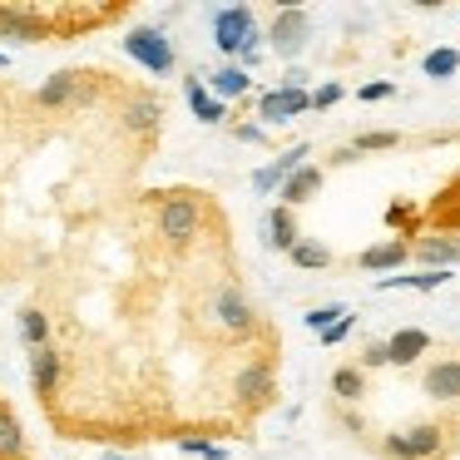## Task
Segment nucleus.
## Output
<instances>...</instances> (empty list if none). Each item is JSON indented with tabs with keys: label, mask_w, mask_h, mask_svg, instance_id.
I'll return each mask as SVG.
<instances>
[{
	"label": "nucleus",
	"mask_w": 460,
	"mask_h": 460,
	"mask_svg": "<svg viewBox=\"0 0 460 460\" xmlns=\"http://www.w3.org/2000/svg\"><path fill=\"white\" fill-rule=\"evenodd\" d=\"M183 100H189V110L199 114V124H223V119H228L223 100H218V94H213L208 84L199 80V75H193V80H183Z\"/></svg>",
	"instance_id": "obj_19"
},
{
	"label": "nucleus",
	"mask_w": 460,
	"mask_h": 460,
	"mask_svg": "<svg viewBox=\"0 0 460 460\" xmlns=\"http://www.w3.org/2000/svg\"><path fill=\"white\" fill-rule=\"evenodd\" d=\"M307 154H312V144H292L288 154H278L272 164H262V169L252 173V189L258 193H282V183H288L292 173L307 169Z\"/></svg>",
	"instance_id": "obj_10"
},
{
	"label": "nucleus",
	"mask_w": 460,
	"mask_h": 460,
	"mask_svg": "<svg viewBox=\"0 0 460 460\" xmlns=\"http://www.w3.org/2000/svg\"><path fill=\"white\" fill-rule=\"evenodd\" d=\"M60 376H65V357L55 347H40L31 351V391L40 401H50L55 391H60Z\"/></svg>",
	"instance_id": "obj_14"
},
{
	"label": "nucleus",
	"mask_w": 460,
	"mask_h": 460,
	"mask_svg": "<svg viewBox=\"0 0 460 460\" xmlns=\"http://www.w3.org/2000/svg\"><path fill=\"white\" fill-rule=\"evenodd\" d=\"M213 45L223 55H243V50H262L258 21H252L248 5H228V11H213Z\"/></svg>",
	"instance_id": "obj_4"
},
{
	"label": "nucleus",
	"mask_w": 460,
	"mask_h": 460,
	"mask_svg": "<svg viewBox=\"0 0 460 460\" xmlns=\"http://www.w3.org/2000/svg\"><path fill=\"white\" fill-rule=\"evenodd\" d=\"M341 317H347V307H341V302H327V307H312L302 322H307V332H317V337H322V332H327V327H337Z\"/></svg>",
	"instance_id": "obj_29"
},
{
	"label": "nucleus",
	"mask_w": 460,
	"mask_h": 460,
	"mask_svg": "<svg viewBox=\"0 0 460 460\" xmlns=\"http://www.w3.org/2000/svg\"><path fill=\"white\" fill-rule=\"evenodd\" d=\"M119 129L134 134V139H154V134L164 129V100L159 94H134L119 110Z\"/></svg>",
	"instance_id": "obj_9"
},
{
	"label": "nucleus",
	"mask_w": 460,
	"mask_h": 460,
	"mask_svg": "<svg viewBox=\"0 0 460 460\" xmlns=\"http://www.w3.org/2000/svg\"><path fill=\"white\" fill-rule=\"evenodd\" d=\"M420 391L430 401H460V357H436L426 371H420Z\"/></svg>",
	"instance_id": "obj_13"
},
{
	"label": "nucleus",
	"mask_w": 460,
	"mask_h": 460,
	"mask_svg": "<svg viewBox=\"0 0 460 460\" xmlns=\"http://www.w3.org/2000/svg\"><path fill=\"white\" fill-rule=\"evenodd\" d=\"M312 110V90H268L258 100V119L262 124H288V119H297V114H307Z\"/></svg>",
	"instance_id": "obj_12"
},
{
	"label": "nucleus",
	"mask_w": 460,
	"mask_h": 460,
	"mask_svg": "<svg viewBox=\"0 0 460 460\" xmlns=\"http://www.w3.org/2000/svg\"><path fill=\"white\" fill-rule=\"evenodd\" d=\"M391 94H396V80H371V84L357 90V100L361 104H381V100H391Z\"/></svg>",
	"instance_id": "obj_32"
},
{
	"label": "nucleus",
	"mask_w": 460,
	"mask_h": 460,
	"mask_svg": "<svg viewBox=\"0 0 460 460\" xmlns=\"http://www.w3.org/2000/svg\"><path fill=\"white\" fill-rule=\"evenodd\" d=\"M272 391H278V381H272V367L268 361H248V367H238V376H233V396L243 401V406H268Z\"/></svg>",
	"instance_id": "obj_11"
},
{
	"label": "nucleus",
	"mask_w": 460,
	"mask_h": 460,
	"mask_svg": "<svg viewBox=\"0 0 460 460\" xmlns=\"http://www.w3.org/2000/svg\"><path fill=\"white\" fill-rule=\"evenodd\" d=\"M5 65H11V60H5V50H0V70H5Z\"/></svg>",
	"instance_id": "obj_39"
},
{
	"label": "nucleus",
	"mask_w": 460,
	"mask_h": 460,
	"mask_svg": "<svg viewBox=\"0 0 460 460\" xmlns=\"http://www.w3.org/2000/svg\"><path fill=\"white\" fill-rule=\"evenodd\" d=\"M233 134H238L243 144H268V129H262V124H233Z\"/></svg>",
	"instance_id": "obj_35"
},
{
	"label": "nucleus",
	"mask_w": 460,
	"mask_h": 460,
	"mask_svg": "<svg viewBox=\"0 0 460 460\" xmlns=\"http://www.w3.org/2000/svg\"><path fill=\"white\" fill-rule=\"evenodd\" d=\"M262 233H268V248H278V252H292L302 243V228H297V213L292 208H272L268 213V223H262Z\"/></svg>",
	"instance_id": "obj_20"
},
{
	"label": "nucleus",
	"mask_w": 460,
	"mask_h": 460,
	"mask_svg": "<svg viewBox=\"0 0 460 460\" xmlns=\"http://www.w3.org/2000/svg\"><path fill=\"white\" fill-rule=\"evenodd\" d=\"M203 228V203L193 199V193H169V199L159 203V238L169 243L173 252H183L193 238H199Z\"/></svg>",
	"instance_id": "obj_2"
},
{
	"label": "nucleus",
	"mask_w": 460,
	"mask_h": 460,
	"mask_svg": "<svg viewBox=\"0 0 460 460\" xmlns=\"http://www.w3.org/2000/svg\"><path fill=\"white\" fill-rule=\"evenodd\" d=\"M317 193H322V169H317V164H307V169H297L288 183H282V193H278V199H282V208H292V213H297L302 203H312Z\"/></svg>",
	"instance_id": "obj_18"
},
{
	"label": "nucleus",
	"mask_w": 460,
	"mask_h": 460,
	"mask_svg": "<svg viewBox=\"0 0 460 460\" xmlns=\"http://www.w3.org/2000/svg\"><path fill=\"white\" fill-rule=\"evenodd\" d=\"M411 218H416V208H411V203H391V208H386L391 228H401V223H411Z\"/></svg>",
	"instance_id": "obj_36"
},
{
	"label": "nucleus",
	"mask_w": 460,
	"mask_h": 460,
	"mask_svg": "<svg viewBox=\"0 0 460 460\" xmlns=\"http://www.w3.org/2000/svg\"><path fill=\"white\" fill-rule=\"evenodd\" d=\"M50 21L31 5H0V40H25V45H40L50 40Z\"/></svg>",
	"instance_id": "obj_8"
},
{
	"label": "nucleus",
	"mask_w": 460,
	"mask_h": 460,
	"mask_svg": "<svg viewBox=\"0 0 460 460\" xmlns=\"http://www.w3.org/2000/svg\"><path fill=\"white\" fill-rule=\"evenodd\" d=\"M25 456V430L11 411L0 406V460H21Z\"/></svg>",
	"instance_id": "obj_25"
},
{
	"label": "nucleus",
	"mask_w": 460,
	"mask_h": 460,
	"mask_svg": "<svg viewBox=\"0 0 460 460\" xmlns=\"http://www.w3.org/2000/svg\"><path fill=\"white\" fill-rule=\"evenodd\" d=\"M361 371H381V367H391V347L386 341H367L361 347V361H357Z\"/></svg>",
	"instance_id": "obj_31"
},
{
	"label": "nucleus",
	"mask_w": 460,
	"mask_h": 460,
	"mask_svg": "<svg viewBox=\"0 0 460 460\" xmlns=\"http://www.w3.org/2000/svg\"><path fill=\"white\" fill-rule=\"evenodd\" d=\"M357 159H361V154L351 149V144H347V149H337V154H332V164H357Z\"/></svg>",
	"instance_id": "obj_37"
},
{
	"label": "nucleus",
	"mask_w": 460,
	"mask_h": 460,
	"mask_svg": "<svg viewBox=\"0 0 460 460\" xmlns=\"http://www.w3.org/2000/svg\"><path fill=\"white\" fill-rule=\"evenodd\" d=\"M351 327H357V317H351V312H347V317H341L337 327H327V332H322V347H341V341L351 337Z\"/></svg>",
	"instance_id": "obj_34"
},
{
	"label": "nucleus",
	"mask_w": 460,
	"mask_h": 460,
	"mask_svg": "<svg viewBox=\"0 0 460 460\" xmlns=\"http://www.w3.org/2000/svg\"><path fill=\"white\" fill-rule=\"evenodd\" d=\"M307 35H312V15L302 11V5L278 11V21H272V31H268L272 55H278V60H297V55L307 50Z\"/></svg>",
	"instance_id": "obj_5"
},
{
	"label": "nucleus",
	"mask_w": 460,
	"mask_h": 460,
	"mask_svg": "<svg viewBox=\"0 0 460 460\" xmlns=\"http://www.w3.org/2000/svg\"><path fill=\"white\" fill-rule=\"evenodd\" d=\"M179 450H183V456H203V460H228V450L213 446V440H203V436H183Z\"/></svg>",
	"instance_id": "obj_30"
},
{
	"label": "nucleus",
	"mask_w": 460,
	"mask_h": 460,
	"mask_svg": "<svg viewBox=\"0 0 460 460\" xmlns=\"http://www.w3.org/2000/svg\"><path fill=\"white\" fill-rule=\"evenodd\" d=\"M446 282H450V272H440V268H420V272H411V278H376V288H381V292H391V288L436 292V288H446Z\"/></svg>",
	"instance_id": "obj_21"
},
{
	"label": "nucleus",
	"mask_w": 460,
	"mask_h": 460,
	"mask_svg": "<svg viewBox=\"0 0 460 460\" xmlns=\"http://www.w3.org/2000/svg\"><path fill=\"white\" fill-rule=\"evenodd\" d=\"M21 341H25L31 351L50 347V317H45L40 307H25V312H21Z\"/></svg>",
	"instance_id": "obj_24"
},
{
	"label": "nucleus",
	"mask_w": 460,
	"mask_h": 460,
	"mask_svg": "<svg viewBox=\"0 0 460 460\" xmlns=\"http://www.w3.org/2000/svg\"><path fill=\"white\" fill-rule=\"evenodd\" d=\"M288 262H292V268H302V272H322V268H332V248H327V243H317V238H302L297 248L288 252Z\"/></svg>",
	"instance_id": "obj_23"
},
{
	"label": "nucleus",
	"mask_w": 460,
	"mask_h": 460,
	"mask_svg": "<svg viewBox=\"0 0 460 460\" xmlns=\"http://www.w3.org/2000/svg\"><path fill=\"white\" fill-rule=\"evenodd\" d=\"M213 94H218V100H238V94H248V70H243V65H223L218 75H213Z\"/></svg>",
	"instance_id": "obj_26"
},
{
	"label": "nucleus",
	"mask_w": 460,
	"mask_h": 460,
	"mask_svg": "<svg viewBox=\"0 0 460 460\" xmlns=\"http://www.w3.org/2000/svg\"><path fill=\"white\" fill-rule=\"evenodd\" d=\"M406 258H411V243L406 238H386V243L361 248L357 252V268L361 272H396V268H406Z\"/></svg>",
	"instance_id": "obj_15"
},
{
	"label": "nucleus",
	"mask_w": 460,
	"mask_h": 460,
	"mask_svg": "<svg viewBox=\"0 0 460 460\" xmlns=\"http://www.w3.org/2000/svg\"><path fill=\"white\" fill-rule=\"evenodd\" d=\"M446 446H450V430L440 426V420H420V426L391 430V436L381 440V456L386 460H436Z\"/></svg>",
	"instance_id": "obj_1"
},
{
	"label": "nucleus",
	"mask_w": 460,
	"mask_h": 460,
	"mask_svg": "<svg viewBox=\"0 0 460 460\" xmlns=\"http://www.w3.org/2000/svg\"><path fill=\"white\" fill-rule=\"evenodd\" d=\"M104 460H134V456H119V450H110V456H104Z\"/></svg>",
	"instance_id": "obj_38"
},
{
	"label": "nucleus",
	"mask_w": 460,
	"mask_h": 460,
	"mask_svg": "<svg viewBox=\"0 0 460 460\" xmlns=\"http://www.w3.org/2000/svg\"><path fill=\"white\" fill-rule=\"evenodd\" d=\"M396 144H401L396 129H367V134L351 139V149H357V154H386V149H396Z\"/></svg>",
	"instance_id": "obj_27"
},
{
	"label": "nucleus",
	"mask_w": 460,
	"mask_h": 460,
	"mask_svg": "<svg viewBox=\"0 0 460 460\" xmlns=\"http://www.w3.org/2000/svg\"><path fill=\"white\" fill-rule=\"evenodd\" d=\"M411 258H420L426 268L450 272V268L460 262V238H450V233H436V238H420V243H411Z\"/></svg>",
	"instance_id": "obj_16"
},
{
	"label": "nucleus",
	"mask_w": 460,
	"mask_h": 460,
	"mask_svg": "<svg viewBox=\"0 0 460 460\" xmlns=\"http://www.w3.org/2000/svg\"><path fill=\"white\" fill-rule=\"evenodd\" d=\"M341 94H347V90H341L337 80H327V84H322V90H312V110H332V104H337Z\"/></svg>",
	"instance_id": "obj_33"
},
{
	"label": "nucleus",
	"mask_w": 460,
	"mask_h": 460,
	"mask_svg": "<svg viewBox=\"0 0 460 460\" xmlns=\"http://www.w3.org/2000/svg\"><path fill=\"white\" fill-rule=\"evenodd\" d=\"M386 347H391V367H416V361L430 351V332L401 327V332H391V337H386Z\"/></svg>",
	"instance_id": "obj_17"
},
{
	"label": "nucleus",
	"mask_w": 460,
	"mask_h": 460,
	"mask_svg": "<svg viewBox=\"0 0 460 460\" xmlns=\"http://www.w3.org/2000/svg\"><path fill=\"white\" fill-rule=\"evenodd\" d=\"M332 396L347 401V406H357V401L367 396V371L361 367H337L332 371Z\"/></svg>",
	"instance_id": "obj_22"
},
{
	"label": "nucleus",
	"mask_w": 460,
	"mask_h": 460,
	"mask_svg": "<svg viewBox=\"0 0 460 460\" xmlns=\"http://www.w3.org/2000/svg\"><path fill=\"white\" fill-rule=\"evenodd\" d=\"M420 70H426L430 80H450V75L460 70V50H430L426 60H420Z\"/></svg>",
	"instance_id": "obj_28"
},
{
	"label": "nucleus",
	"mask_w": 460,
	"mask_h": 460,
	"mask_svg": "<svg viewBox=\"0 0 460 460\" xmlns=\"http://www.w3.org/2000/svg\"><path fill=\"white\" fill-rule=\"evenodd\" d=\"M213 317H218V327L228 332V337H252L258 332V312H252V302L243 297L238 288H218V297H213Z\"/></svg>",
	"instance_id": "obj_7"
},
{
	"label": "nucleus",
	"mask_w": 460,
	"mask_h": 460,
	"mask_svg": "<svg viewBox=\"0 0 460 460\" xmlns=\"http://www.w3.org/2000/svg\"><path fill=\"white\" fill-rule=\"evenodd\" d=\"M124 55H129L134 65H144L149 75H173V65H179V55H173V40L159 31V25H134L129 35H124Z\"/></svg>",
	"instance_id": "obj_3"
},
{
	"label": "nucleus",
	"mask_w": 460,
	"mask_h": 460,
	"mask_svg": "<svg viewBox=\"0 0 460 460\" xmlns=\"http://www.w3.org/2000/svg\"><path fill=\"white\" fill-rule=\"evenodd\" d=\"M90 100H94V90L84 84L80 70H60L35 90V104H40V110H80V104H90Z\"/></svg>",
	"instance_id": "obj_6"
}]
</instances>
